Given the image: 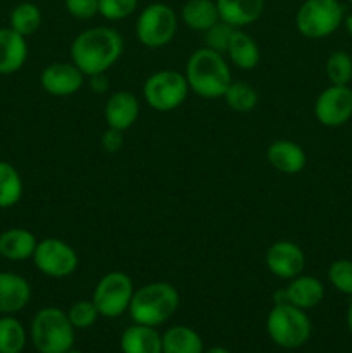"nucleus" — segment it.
<instances>
[{"instance_id": "obj_17", "label": "nucleus", "mask_w": 352, "mask_h": 353, "mask_svg": "<svg viewBox=\"0 0 352 353\" xmlns=\"http://www.w3.org/2000/svg\"><path fill=\"white\" fill-rule=\"evenodd\" d=\"M28 61L26 37L12 28H0V74H14L21 71Z\"/></svg>"}, {"instance_id": "obj_25", "label": "nucleus", "mask_w": 352, "mask_h": 353, "mask_svg": "<svg viewBox=\"0 0 352 353\" xmlns=\"http://www.w3.org/2000/svg\"><path fill=\"white\" fill-rule=\"evenodd\" d=\"M24 183L10 162L0 161V209H10L23 199Z\"/></svg>"}, {"instance_id": "obj_28", "label": "nucleus", "mask_w": 352, "mask_h": 353, "mask_svg": "<svg viewBox=\"0 0 352 353\" xmlns=\"http://www.w3.org/2000/svg\"><path fill=\"white\" fill-rule=\"evenodd\" d=\"M224 102L235 112H252L259 103V93L252 85L245 81H231L224 93Z\"/></svg>"}, {"instance_id": "obj_40", "label": "nucleus", "mask_w": 352, "mask_h": 353, "mask_svg": "<svg viewBox=\"0 0 352 353\" xmlns=\"http://www.w3.org/2000/svg\"><path fill=\"white\" fill-rule=\"evenodd\" d=\"M68 353H83V352H79V350H72V348H71V350H69Z\"/></svg>"}, {"instance_id": "obj_36", "label": "nucleus", "mask_w": 352, "mask_h": 353, "mask_svg": "<svg viewBox=\"0 0 352 353\" xmlns=\"http://www.w3.org/2000/svg\"><path fill=\"white\" fill-rule=\"evenodd\" d=\"M88 86L93 93L102 95V93H106L107 88H109V81H107V78L104 74L88 76Z\"/></svg>"}, {"instance_id": "obj_11", "label": "nucleus", "mask_w": 352, "mask_h": 353, "mask_svg": "<svg viewBox=\"0 0 352 353\" xmlns=\"http://www.w3.org/2000/svg\"><path fill=\"white\" fill-rule=\"evenodd\" d=\"M314 116L326 128H340L352 117V90L349 86L330 85L317 95Z\"/></svg>"}, {"instance_id": "obj_33", "label": "nucleus", "mask_w": 352, "mask_h": 353, "mask_svg": "<svg viewBox=\"0 0 352 353\" xmlns=\"http://www.w3.org/2000/svg\"><path fill=\"white\" fill-rule=\"evenodd\" d=\"M138 0H99V14L107 21H121L133 16Z\"/></svg>"}, {"instance_id": "obj_21", "label": "nucleus", "mask_w": 352, "mask_h": 353, "mask_svg": "<svg viewBox=\"0 0 352 353\" xmlns=\"http://www.w3.org/2000/svg\"><path fill=\"white\" fill-rule=\"evenodd\" d=\"M119 347L123 353H162V336L155 327L135 323L121 334Z\"/></svg>"}, {"instance_id": "obj_14", "label": "nucleus", "mask_w": 352, "mask_h": 353, "mask_svg": "<svg viewBox=\"0 0 352 353\" xmlns=\"http://www.w3.org/2000/svg\"><path fill=\"white\" fill-rule=\"evenodd\" d=\"M138 116H140V100L128 90L114 92L104 107L107 128L123 131V133L137 123Z\"/></svg>"}, {"instance_id": "obj_38", "label": "nucleus", "mask_w": 352, "mask_h": 353, "mask_svg": "<svg viewBox=\"0 0 352 353\" xmlns=\"http://www.w3.org/2000/svg\"><path fill=\"white\" fill-rule=\"evenodd\" d=\"M347 327L352 334V300L351 303H349V309H347Z\"/></svg>"}, {"instance_id": "obj_4", "label": "nucleus", "mask_w": 352, "mask_h": 353, "mask_svg": "<svg viewBox=\"0 0 352 353\" xmlns=\"http://www.w3.org/2000/svg\"><path fill=\"white\" fill-rule=\"evenodd\" d=\"M30 338L38 353H68L75 345V327L68 312L59 307H43L31 321Z\"/></svg>"}, {"instance_id": "obj_16", "label": "nucleus", "mask_w": 352, "mask_h": 353, "mask_svg": "<svg viewBox=\"0 0 352 353\" xmlns=\"http://www.w3.org/2000/svg\"><path fill=\"white\" fill-rule=\"evenodd\" d=\"M269 165L283 174H299L307 164V155L299 143L292 140H276L266 150Z\"/></svg>"}, {"instance_id": "obj_20", "label": "nucleus", "mask_w": 352, "mask_h": 353, "mask_svg": "<svg viewBox=\"0 0 352 353\" xmlns=\"http://www.w3.org/2000/svg\"><path fill=\"white\" fill-rule=\"evenodd\" d=\"M286 299L289 303L299 307L302 310L314 309L320 305L324 299V286L314 276L299 274L297 278L290 279L286 286Z\"/></svg>"}, {"instance_id": "obj_39", "label": "nucleus", "mask_w": 352, "mask_h": 353, "mask_svg": "<svg viewBox=\"0 0 352 353\" xmlns=\"http://www.w3.org/2000/svg\"><path fill=\"white\" fill-rule=\"evenodd\" d=\"M204 353H231V352L226 350V348H223V347H213V348H209V350H206Z\"/></svg>"}, {"instance_id": "obj_27", "label": "nucleus", "mask_w": 352, "mask_h": 353, "mask_svg": "<svg viewBox=\"0 0 352 353\" xmlns=\"http://www.w3.org/2000/svg\"><path fill=\"white\" fill-rule=\"evenodd\" d=\"M28 334L23 323L14 316L0 317V353H23Z\"/></svg>"}, {"instance_id": "obj_31", "label": "nucleus", "mask_w": 352, "mask_h": 353, "mask_svg": "<svg viewBox=\"0 0 352 353\" xmlns=\"http://www.w3.org/2000/svg\"><path fill=\"white\" fill-rule=\"evenodd\" d=\"M68 317L75 330H88L97 323L100 314L92 300H78L69 307Z\"/></svg>"}, {"instance_id": "obj_22", "label": "nucleus", "mask_w": 352, "mask_h": 353, "mask_svg": "<svg viewBox=\"0 0 352 353\" xmlns=\"http://www.w3.org/2000/svg\"><path fill=\"white\" fill-rule=\"evenodd\" d=\"M231 64L242 71H252L261 61V50L254 38L242 30H235L230 45L226 50Z\"/></svg>"}, {"instance_id": "obj_24", "label": "nucleus", "mask_w": 352, "mask_h": 353, "mask_svg": "<svg viewBox=\"0 0 352 353\" xmlns=\"http://www.w3.org/2000/svg\"><path fill=\"white\" fill-rule=\"evenodd\" d=\"M162 353H204V341L188 326H173L162 334Z\"/></svg>"}, {"instance_id": "obj_32", "label": "nucleus", "mask_w": 352, "mask_h": 353, "mask_svg": "<svg viewBox=\"0 0 352 353\" xmlns=\"http://www.w3.org/2000/svg\"><path fill=\"white\" fill-rule=\"evenodd\" d=\"M235 30L237 28L230 26V24L219 19L209 30L204 31V43H206L204 47L211 48L214 52H219V54H226L228 45H230Z\"/></svg>"}, {"instance_id": "obj_9", "label": "nucleus", "mask_w": 352, "mask_h": 353, "mask_svg": "<svg viewBox=\"0 0 352 353\" xmlns=\"http://www.w3.org/2000/svg\"><path fill=\"white\" fill-rule=\"evenodd\" d=\"M133 293L135 286L130 276L126 272L113 271L99 279L93 290L92 302L95 303L100 316L107 319H116L128 312Z\"/></svg>"}, {"instance_id": "obj_1", "label": "nucleus", "mask_w": 352, "mask_h": 353, "mask_svg": "<svg viewBox=\"0 0 352 353\" xmlns=\"http://www.w3.org/2000/svg\"><path fill=\"white\" fill-rule=\"evenodd\" d=\"M124 40L109 26H93L81 31L71 43V62L88 78L106 74L121 59Z\"/></svg>"}, {"instance_id": "obj_15", "label": "nucleus", "mask_w": 352, "mask_h": 353, "mask_svg": "<svg viewBox=\"0 0 352 353\" xmlns=\"http://www.w3.org/2000/svg\"><path fill=\"white\" fill-rule=\"evenodd\" d=\"M31 300V285L26 278L10 271H0V316L21 312Z\"/></svg>"}, {"instance_id": "obj_23", "label": "nucleus", "mask_w": 352, "mask_h": 353, "mask_svg": "<svg viewBox=\"0 0 352 353\" xmlns=\"http://www.w3.org/2000/svg\"><path fill=\"white\" fill-rule=\"evenodd\" d=\"M183 24L193 31H206L219 21L216 0H186L179 12Z\"/></svg>"}, {"instance_id": "obj_34", "label": "nucleus", "mask_w": 352, "mask_h": 353, "mask_svg": "<svg viewBox=\"0 0 352 353\" xmlns=\"http://www.w3.org/2000/svg\"><path fill=\"white\" fill-rule=\"evenodd\" d=\"M64 7L68 14L76 19H92L99 14V0H64Z\"/></svg>"}, {"instance_id": "obj_12", "label": "nucleus", "mask_w": 352, "mask_h": 353, "mask_svg": "<svg viewBox=\"0 0 352 353\" xmlns=\"http://www.w3.org/2000/svg\"><path fill=\"white\" fill-rule=\"evenodd\" d=\"M266 268L273 276L280 279H293L302 274L306 268V255L297 243L289 240H280L269 245L266 250Z\"/></svg>"}, {"instance_id": "obj_2", "label": "nucleus", "mask_w": 352, "mask_h": 353, "mask_svg": "<svg viewBox=\"0 0 352 353\" xmlns=\"http://www.w3.org/2000/svg\"><path fill=\"white\" fill-rule=\"evenodd\" d=\"M185 78L190 92L200 99H223L231 85V69L223 54L211 48H197L185 65Z\"/></svg>"}, {"instance_id": "obj_7", "label": "nucleus", "mask_w": 352, "mask_h": 353, "mask_svg": "<svg viewBox=\"0 0 352 353\" xmlns=\"http://www.w3.org/2000/svg\"><path fill=\"white\" fill-rule=\"evenodd\" d=\"M137 38L144 47L161 48L173 41L178 33V16L168 3L154 2L144 7L135 24Z\"/></svg>"}, {"instance_id": "obj_35", "label": "nucleus", "mask_w": 352, "mask_h": 353, "mask_svg": "<svg viewBox=\"0 0 352 353\" xmlns=\"http://www.w3.org/2000/svg\"><path fill=\"white\" fill-rule=\"evenodd\" d=\"M100 143H102V148L106 152H109V154H116V152L121 150V147H123L124 143L123 131L107 128V130L102 133V137H100Z\"/></svg>"}, {"instance_id": "obj_6", "label": "nucleus", "mask_w": 352, "mask_h": 353, "mask_svg": "<svg viewBox=\"0 0 352 353\" xmlns=\"http://www.w3.org/2000/svg\"><path fill=\"white\" fill-rule=\"evenodd\" d=\"M345 7L338 0H304L295 14V28L309 40L330 37L344 23Z\"/></svg>"}, {"instance_id": "obj_5", "label": "nucleus", "mask_w": 352, "mask_h": 353, "mask_svg": "<svg viewBox=\"0 0 352 353\" xmlns=\"http://www.w3.org/2000/svg\"><path fill=\"white\" fill-rule=\"evenodd\" d=\"M266 331L275 345L286 350H295L309 341L313 323L306 310L292 303H278L273 305L266 317Z\"/></svg>"}, {"instance_id": "obj_26", "label": "nucleus", "mask_w": 352, "mask_h": 353, "mask_svg": "<svg viewBox=\"0 0 352 353\" xmlns=\"http://www.w3.org/2000/svg\"><path fill=\"white\" fill-rule=\"evenodd\" d=\"M41 26V10L33 2H21L10 10L9 28L23 37L37 33Z\"/></svg>"}, {"instance_id": "obj_41", "label": "nucleus", "mask_w": 352, "mask_h": 353, "mask_svg": "<svg viewBox=\"0 0 352 353\" xmlns=\"http://www.w3.org/2000/svg\"><path fill=\"white\" fill-rule=\"evenodd\" d=\"M349 3H352V0H349Z\"/></svg>"}, {"instance_id": "obj_19", "label": "nucleus", "mask_w": 352, "mask_h": 353, "mask_svg": "<svg viewBox=\"0 0 352 353\" xmlns=\"http://www.w3.org/2000/svg\"><path fill=\"white\" fill-rule=\"evenodd\" d=\"M38 240L30 230L9 228L0 233V257L10 262L30 261L35 254Z\"/></svg>"}, {"instance_id": "obj_10", "label": "nucleus", "mask_w": 352, "mask_h": 353, "mask_svg": "<svg viewBox=\"0 0 352 353\" xmlns=\"http://www.w3.org/2000/svg\"><path fill=\"white\" fill-rule=\"evenodd\" d=\"M31 261L41 274L52 279L69 278L79 265L75 248L61 238H45L38 241Z\"/></svg>"}, {"instance_id": "obj_18", "label": "nucleus", "mask_w": 352, "mask_h": 353, "mask_svg": "<svg viewBox=\"0 0 352 353\" xmlns=\"http://www.w3.org/2000/svg\"><path fill=\"white\" fill-rule=\"evenodd\" d=\"M216 6L219 19L240 30L262 16L266 0H216Z\"/></svg>"}, {"instance_id": "obj_29", "label": "nucleus", "mask_w": 352, "mask_h": 353, "mask_svg": "<svg viewBox=\"0 0 352 353\" xmlns=\"http://www.w3.org/2000/svg\"><path fill=\"white\" fill-rule=\"evenodd\" d=\"M324 71L331 85L349 86L352 81V55L345 50L331 52L324 64Z\"/></svg>"}, {"instance_id": "obj_3", "label": "nucleus", "mask_w": 352, "mask_h": 353, "mask_svg": "<svg viewBox=\"0 0 352 353\" xmlns=\"http://www.w3.org/2000/svg\"><path fill=\"white\" fill-rule=\"evenodd\" d=\"M179 307V293L171 283L154 281L135 290L130 303L133 323L157 327L168 323Z\"/></svg>"}, {"instance_id": "obj_13", "label": "nucleus", "mask_w": 352, "mask_h": 353, "mask_svg": "<svg viewBox=\"0 0 352 353\" xmlns=\"http://www.w3.org/2000/svg\"><path fill=\"white\" fill-rule=\"evenodd\" d=\"M85 78L72 62H52L41 71L40 85L52 97H71L83 88Z\"/></svg>"}, {"instance_id": "obj_8", "label": "nucleus", "mask_w": 352, "mask_h": 353, "mask_svg": "<svg viewBox=\"0 0 352 353\" xmlns=\"http://www.w3.org/2000/svg\"><path fill=\"white\" fill-rule=\"evenodd\" d=\"M141 93L150 109L157 112H171L185 102L190 86L183 72L162 69L145 79Z\"/></svg>"}, {"instance_id": "obj_30", "label": "nucleus", "mask_w": 352, "mask_h": 353, "mask_svg": "<svg viewBox=\"0 0 352 353\" xmlns=\"http://www.w3.org/2000/svg\"><path fill=\"white\" fill-rule=\"evenodd\" d=\"M328 279L337 292L352 296V261L337 259L328 268Z\"/></svg>"}, {"instance_id": "obj_37", "label": "nucleus", "mask_w": 352, "mask_h": 353, "mask_svg": "<svg viewBox=\"0 0 352 353\" xmlns=\"http://www.w3.org/2000/svg\"><path fill=\"white\" fill-rule=\"evenodd\" d=\"M345 26V30H347V33L352 37V14H349V16L344 17V23H342Z\"/></svg>"}]
</instances>
